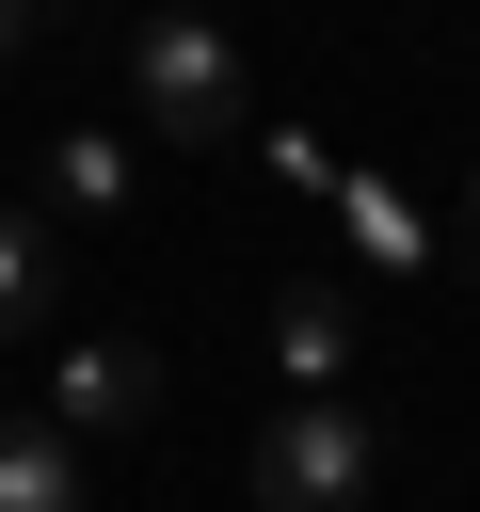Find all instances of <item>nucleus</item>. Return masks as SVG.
<instances>
[{"instance_id": "nucleus-1", "label": "nucleus", "mask_w": 480, "mask_h": 512, "mask_svg": "<svg viewBox=\"0 0 480 512\" xmlns=\"http://www.w3.org/2000/svg\"><path fill=\"white\" fill-rule=\"evenodd\" d=\"M128 112H144L160 144H240V128H256V80H240V48H224L208 16H144V32H128Z\"/></svg>"}, {"instance_id": "nucleus-2", "label": "nucleus", "mask_w": 480, "mask_h": 512, "mask_svg": "<svg viewBox=\"0 0 480 512\" xmlns=\"http://www.w3.org/2000/svg\"><path fill=\"white\" fill-rule=\"evenodd\" d=\"M256 512H368V480H384V432L352 416V400H288L272 432H256Z\"/></svg>"}, {"instance_id": "nucleus-3", "label": "nucleus", "mask_w": 480, "mask_h": 512, "mask_svg": "<svg viewBox=\"0 0 480 512\" xmlns=\"http://www.w3.org/2000/svg\"><path fill=\"white\" fill-rule=\"evenodd\" d=\"M48 416H64V432H144V416H160V352H144V336H64Z\"/></svg>"}, {"instance_id": "nucleus-4", "label": "nucleus", "mask_w": 480, "mask_h": 512, "mask_svg": "<svg viewBox=\"0 0 480 512\" xmlns=\"http://www.w3.org/2000/svg\"><path fill=\"white\" fill-rule=\"evenodd\" d=\"M272 368H288L304 400H336V384H352V304H336V288H272Z\"/></svg>"}, {"instance_id": "nucleus-5", "label": "nucleus", "mask_w": 480, "mask_h": 512, "mask_svg": "<svg viewBox=\"0 0 480 512\" xmlns=\"http://www.w3.org/2000/svg\"><path fill=\"white\" fill-rule=\"evenodd\" d=\"M48 288H64V224L48 208H0V352L48 336Z\"/></svg>"}, {"instance_id": "nucleus-6", "label": "nucleus", "mask_w": 480, "mask_h": 512, "mask_svg": "<svg viewBox=\"0 0 480 512\" xmlns=\"http://www.w3.org/2000/svg\"><path fill=\"white\" fill-rule=\"evenodd\" d=\"M0 512H80V432L64 416H0Z\"/></svg>"}, {"instance_id": "nucleus-7", "label": "nucleus", "mask_w": 480, "mask_h": 512, "mask_svg": "<svg viewBox=\"0 0 480 512\" xmlns=\"http://www.w3.org/2000/svg\"><path fill=\"white\" fill-rule=\"evenodd\" d=\"M64 208H80V224L128 208V144H112V128H64V144H48V224H64Z\"/></svg>"}, {"instance_id": "nucleus-8", "label": "nucleus", "mask_w": 480, "mask_h": 512, "mask_svg": "<svg viewBox=\"0 0 480 512\" xmlns=\"http://www.w3.org/2000/svg\"><path fill=\"white\" fill-rule=\"evenodd\" d=\"M16 48H32V0H0V64H16Z\"/></svg>"}, {"instance_id": "nucleus-9", "label": "nucleus", "mask_w": 480, "mask_h": 512, "mask_svg": "<svg viewBox=\"0 0 480 512\" xmlns=\"http://www.w3.org/2000/svg\"><path fill=\"white\" fill-rule=\"evenodd\" d=\"M464 224H480V160H464Z\"/></svg>"}]
</instances>
